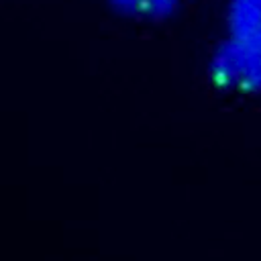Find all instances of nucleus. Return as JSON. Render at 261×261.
Masks as SVG:
<instances>
[{"instance_id":"1","label":"nucleus","mask_w":261,"mask_h":261,"mask_svg":"<svg viewBox=\"0 0 261 261\" xmlns=\"http://www.w3.org/2000/svg\"><path fill=\"white\" fill-rule=\"evenodd\" d=\"M212 73L216 82L237 92H261V57L222 41L212 55Z\"/></svg>"},{"instance_id":"2","label":"nucleus","mask_w":261,"mask_h":261,"mask_svg":"<svg viewBox=\"0 0 261 261\" xmlns=\"http://www.w3.org/2000/svg\"><path fill=\"white\" fill-rule=\"evenodd\" d=\"M224 41L261 57V0H230Z\"/></svg>"},{"instance_id":"3","label":"nucleus","mask_w":261,"mask_h":261,"mask_svg":"<svg viewBox=\"0 0 261 261\" xmlns=\"http://www.w3.org/2000/svg\"><path fill=\"white\" fill-rule=\"evenodd\" d=\"M124 14L135 18H163L167 16L177 0H112Z\"/></svg>"}]
</instances>
